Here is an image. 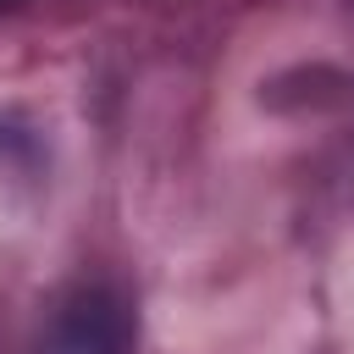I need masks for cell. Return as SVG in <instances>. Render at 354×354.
I'll return each instance as SVG.
<instances>
[{"label":"cell","instance_id":"cell-1","mask_svg":"<svg viewBox=\"0 0 354 354\" xmlns=\"http://www.w3.org/2000/svg\"><path fill=\"white\" fill-rule=\"evenodd\" d=\"M133 348H138L133 304L111 282L66 288L44 310V321H39L33 343H28V354H133Z\"/></svg>","mask_w":354,"mask_h":354}]
</instances>
